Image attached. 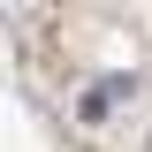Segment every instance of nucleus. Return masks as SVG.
<instances>
[{"label":"nucleus","instance_id":"f257e3e1","mask_svg":"<svg viewBox=\"0 0 152 152\" xmlns=\"http://www.w3.org/2000/svg\"><path fill=\"white\" fill-rule=\"evenodd\" d=\"M122 99H137V76H107V84H99V91L84 99V114H91V122H99V114H114V107H122Z\"/></svg>","mask_w":152,"mask_h":152}]
</instances>
